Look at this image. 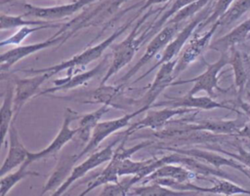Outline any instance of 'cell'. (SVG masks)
<instances>
[{
    "mask_svg": "<svg viewBox=\"0 0 250 196\" xmlns=\"http://www.w3.org/2000/svg\"><path fill=\"white\" fill-rule=\"evenodd\" d=\"M30 165L29 161L26 159L15 172H10L5 176H1L0 179V196L7 195L10 190L18 184L21 179L25 178L28 176H39L38 173L28 171L27 168Z\"/></svg>",
    "mask_w": 250,
    "mask_h": 196,
    "instance_id": "f1b7e54d",
    "label": "cell"
},
{
    "mask_svg": "<svg viewBox=\"0 0 250 196\" xmlns=\"http://www.w3.org/2000/svg\"><path fill=\"white\" fill-rule=\"evenodd\" d=\"M97 1L98 0H74L68 4L52 7H40L32 5L30 3H24V13L22 15L24 17L37 18L40 20L53 21L55 20H62L71 17L72 15L82 11L83 9Z\"/></svg>",
    "mask_w": 250,
    "mask_h": 196,
    "instance_id": "7c38bea8",
    "label": "cell"
},
{
    "mask_svg": "<svg viewBox=\"0 0 250 196\" xmlns=\"http://www.w3.org/2000/svg\"><path fill=\"white\" fill-rule=\"evenodd\" d=\"M14 98H15V81L8 80L6 92L3 97V101L1 104V143L4 145L8 132L12 121L15 118V108H14Z\"/></svg>",
    "mask_w": 250,
    "mask_h": 196,
    "instance_id": "d4e9b609",
    "label": "cell"
},
{
    "mask_svg": "<svg viewBox=\"0 0 250 196\" xmlns=\"http://www.w3.org/2000/svg\"><path fill=\"white\" fill-rule=\"evenodd\" d=\"M250 33V20L242 21L236 25L226 35L218 38L213 44L210 45L211 49H215L220 52H227L231 47H235L237 44L242 43Z\"/></svg>",
    "mask_w": 250,
    "mask_h": 196,
    "instance_id": "484cf974",
    "label": "cell"
},
{
    "mask_svg": "<svg viewBox=\"0 0 250 196\" xmlns=\"http://www.w3.org/2000/svg\"><path fill=\"white\" fill-rule=\"evenodd\" d=\"M196 0H174L171 4V6L168 8H166V10L164 11V13L155 19V20L152 22L151 24V28L150 30L147 32V30L146 29V35H147V38L148 39H151L159 30H161L164 25L167 23V21L176 14L178 13L180 10H182L183 8L187 7L188 5L195 2Z\"/></svg>",
    "mask_w": 250,
    "mask_h": 196,
    "instance_id": "4dcf8cb0",
    "label": "cell"
},
{
    "mask_svg": "<svg viewBox=\"0 0 250 196\" xmlns=\"http://www.w3.org/2000/svg\"><path fill=\"white\" fill-rule=\"evenodd\" d=\"M248 11H250V0H235L218 20L220 26L231 25Z\"/></svg>",
    "mask_w": 250,
    "mask_h": 196,
    "instance_id": "836d02e7",
    "label": "cell"
},
{
    "mask_svg": "<svg viewBox=\"0 0 250 196\" xmlns=\"http://www.w3.org/2000/svg\"><path fill=\"white\" fill-rule=\"evenodd\" d=\"M15 1H19V0H3V1H2V4L11 3V2H15ZM63 1H74V0H63Z\"/></svg>",
    "mask_w": 250,
    "mask_h": 196,
    "instance_id": "7bdbcfd3",
    "label": "cell"
},
{
    "mask_svg": "<svg viewBox=\"0 0 250 196\" xmlns=\"http://www.w3.org/2000/svg\"><path fill=\"white\" fill-rule=\"evenodd\" d=\"M192 110L193 109L185 107H164L156 110L149 108L146 110V114L142 120L134 123L126 130L125 135L129 137L138 130L144 128H148L154 131L162 129L168 122H170L172 118L192 112Z\"/></svg>",
    "mask_w": 250,
    "mask_h": 196,
    "instance_id": "5bb4252c",
    "label": "cell"
},
{
    "mask_svg": "<svg viewBox=\"0 0 250 196\" xmlns=\"http://www.w3.org/2000/svg\"><path fill=\"white\" fill-rule=\"evenodd\" d=\"M128 136H124L122 141L120 142V144L118 145V147L114 150L113 155L111 157V159L108 161L107 165L105 166V168L102 171V173L93 180L89 181L87 184L86 189L80 193L81 196L88 194L90 191L94 190L95 188L102 186L105 183H109V182H117L118 180V170H119V166L120 163L123 159L128 158V157H132L133 154H135L136 152H138L139 150L148 146L150 144V141L146 140V141H143L141 143H138L136 145H134L133 147H129V148H125L124 147V143L126 141V139L128 138Z\"/></svg>",
    "mask_w": 250,
    "mask_h": 196,
    "instance_id": "8992f818",
    "label": "cell"
},
{
    "mask_svg": "<svg viewBox=\"0 0 250 196\" xmlns=\"http://www.w3.org/2000/svg\"><path fill=\"white\" fill-rule=\"evenodd\" d=\"M82 115H80L78 112L70 109V108H65L64 114H63V120L61 129L59 130L56 137L51 141V143L43 148L40 151L37 152H28L27 155V160L29 161L30 164L39 161L44 158H48L51 156L56 155L68 141L73 139L77 133H78V128L72 129L70 127V124L77 119H80Z\"/></svg>",
    "mask_w": 250,
    "mask_h": 196,
    "instance_id": "9c48e42d",
    "label": "cell"
},
{
    "mask_svg": "<svg viewBox=\"0 0 250 196\" xmlns=\"http://www.w3.org/2000/svg\"><path fill=\"white\" fill-rule=\"evenodd\" d=\"M183 23H166L164 27L159 30L149 41L145 53L141 57V59L120 78L121 84L119 85L121 88L125 86L127 81L134 76L144 65H146L148 61L151 60L161 50H164L165 47L169 44V42L175 37V35L179 32L180 26Z\"/></svg>",
    "mask_w": 250,
    "mask_h": 196,
    "instance_id": "52a82bcc",
    "label": "cell"
},
{
    "mask_svg": "<svg viewBox=\"0 0 250 196\" xmlns=\"http://www.w3.org/2000/svg\"><path fill=\"white\" fill-rule=\"evenodd\" d=\"M214 181H215L214 185L211 187H201L189 181L188 190L195 191L197 193H210V194H219V195H227V196L237 195V194L250 195L249 189L243 188L235 184L231 180H229V178L216 177Z\"/></svg>",
    "mask_w": 250,
    "mask_h": 196,
    "instance_id": "cb8c5ba5",
    "label": "cell"
},
{
    "mask_svg": "<svg viewBox=\"0 0 250 196\" xmlns=\"http://www.w3.org/2000/svg\"><path fill=\"white\" fill-rule=\"evenodd\" d=\"M211 3H212V1L203 10H201L198 14H196L192 19H190V20L187 24H185V26L181 30H179V32L175 35V37L165 47L158 61L154 65H152L149 69H147L146 71V73H144L143 75L138 77L133 83H136V82L144 79L148 74H150L154 69L159 67L162 63L176 59V57L182 52L183 48L185 47V45L187 44L188 39L192 36V34L194 33L197 26L210 15L212 8H213V5Z\"/></svg>",
    "mask_w": 250,
    "mask_h": 196,
    "instance_id": "277c9868",
    "label": "cell"
},
{
    "mask_svg": "<svg viewBox=\"0 0 250 196\" xmlns=\"http://www.w3.org/2000/svg\"><path fill=\"white\" fill-rule=\"evenodd\" d=\"M234 1L235 0H217V1H215L210 15L197 26V28L195 29V32L200 33L204 27H206L207 25H212L214 22H216Z\"/></svg>",
    "mask_w": 250,
    "mask_h": 196,
    "instance_id": "d590c367",
    "label": "cell"
},
{
    "mask_svg": "<svg viewBox=\"0 0 250 196\" xmlns=\"http://www.w3.org/2000/svg\"><path fill=\"white\" fill-rule=\"evenodd\" d=\"M219 26L220 21L217 20L210 26L207 31L202 34L194 31L192 36L188 39L183 48L180 56L178 57V61L173 73L175 79L182 71H184L189 64L195 61L203 54L205 49L209 46L211 39Z\"/></svg>",
    "mask_w": 250,
    "mask_h": 196,
    "instance_id": "30bf717a",
    "label": "cell"
},
{
    "mask_svg": "<svg viewBox=\"0 0 250 196\" xmlns=\"http://www.w3.org/2000/svg\"><path fill=\"white\" fill-rule=\"evenodd\" d=\"M49 73L35 74L29 78H15V118H18L22 106L34 96H37L41 85L50 78Z\"/></svg>",
    "mask_w": 250,
    "mask_h": 196,
    "instance_id": "d6986e66",
    "label": "cell"
},
{
    "mask_svg": "<svg viewBox=\"0 0 250 196\" xmlns=\"http://www.w3.org/2000/svg\"><path fill=\"white\" fill-rule=\"evenodd\" d=\"M206 65V69L203 73L192 77L190 79L187 80H178V81H173L171 86H176V85H183L187 83H193V86L191 89L188 92L190 95H196L197 93L203 91L207 93L208 96L214 98L215 96V91H219L222 93H226L228 89H222L219 86V73L221 70L228 64L229 63V52H221L220 58L212 63H209L202 59Z\"/></svg>",
    "mask_w": 250,
    "mask_h": 196,
    "instance_id": "5b68a950",
    "label": "cell"
},
{
    "mask_svg": "<svg viewBox=\"0 0 250 196\" xmlns=\"http://www.w3.org/2000/svg\"><path fill=\"white\" fill-rule=\"evenodd\" d=\"M178 61V58L162 63L158 71L154 77L152 83L148 86V90L143 96V98L137 100V104L141 107H147L148 109L151 108L152 104L155 102L156 98L159 95L168 87L171 86L172 82L175 80L174 78V70Z\"/></svg>",
    "mask_w": 250,
    "mask_h": 196,
    "instance_id": "9a60e30c",
    "label": "cell"
},
{
    "mask_svg": "<svg viewBox=\"0 0 250 196\" xmlns=\"http://www.w3.org/2000/svg\"><path fill=\"white\" fill-rule=\"evenodd\" d=\"M236 136L240 137H245L250 140V123L244 124Z\"/></svg>",
    "mask_w": 250,
    "mask_h": 196,
    "instance_id": "60d3db41",
    "label": "cell"
},
{
    "mask_svg": "<svg viewBox=\"0 0 250 196\" xmlns=\"http://www.w3.org/2000/svg\"><path fill=\"white\" fill-rule=\"evenodd\" d=\"M141 15V12L138 11L136 13V15L133 17V19H131L129 21H127L126 23H124L123 25H121L119 28H117L112 34H110L107 38H105L104 41L100 42L97 45L91 46L89 48H87L86 50H84L83 52L73 56L71 59L62 61L56 65H52L49 67H45V68H40V69H22L21 71L23 72H27V73H33V74H39V73H49L50 76H54L55 74H58L59 72L62 71V70H67L68 73H72L74 71V69L79 68V67H85L86 65L90 64L91 62L99 59L102 55L104 54V52L106 50L107 47H109L114 41L115 39H117L121 34H123L130 26L133 25V22L135 21L136 19H138Z\"/></svg>",
    "mask_w": 250,
    "mask_h": 196,
    "instance_id": "3957f363",
    "label": "cell"
},
{
    "mask_svg": "<svg viewBox=\"0 0 250 196\" xmlns=\"http://www.w3.org/2000/svg\"><path fill=\"white\" fill-rule=\"evenodd\" d=\"M170 0H145V2L143 3L142 7H140V9L138 11H140L141 13L143 11H145L146 9H149L150 7H152L153 5H157V4H163V3H168Z\"/></svg>",
    "mask_w": 250,
    "mask_h": 196,
    "instance_id": "ab89813d",
    "label": "cell"
},
{
    "mask_svg": "<svg viewBox=\"0 0 250 196\" xmlns=\"http://www.w3.org/2000/svg\"><path fill=\"white\" fill-rule=\"evenodd\" d=\"M119 141H120V138H115L104 148H103L99 151H96V152H92L87 157V159H85L82 163L74 166V168H73L72 172L70 173L69 176L67 177V179L54 191L53 196H58V195L63 194L74 181L83 177L90 171L96 169L97 167L103 165L105 162H108L113 155L114 145Z\"/></svg>",
    "mask_w": 250,
    "mask_h": 196,
    "instance_id": "8fae6325",
    "label": "cell"
},
{
    "mask_svg": "<svg viewBox=\"0 0 250 196\" xmlns=\"http://www.w3.org/2000/svg\"><path fill=\"white\" fill-rule=\"evenodd\" d=\"M76 162H77V159L75 157V154L74 155H64V156L61 157V159L59 160L53 173L51 174L49 179L47 180L46 184L44 185L41 195L46 194L50 190H53V189L56 190L58 187H60L69 176Z\"/></svg>",
    "mask_w": 250,
    "mask_h": 196,
    "instance_id": "7402d4cb",
    "label": "cell"
},
{
    "mask_svg": "<svg viewBox=\"0 0 250 196\" xmlns=\"http://www.w3.org/2000/svg\"><path fill=\"white\" fill-rule=\"evenodd\" d=\"M108 64V58L107 56H105L104 58V59L94 68L80 72V73H67V75L63 78H59L54 80V87L48 88L46 90H43L41 92L38 93V95L36 97L39 96H43L46 94H53L56 92H60V91H67V90H71L73 88L85 85L89 82V80H91L92 78L96 77L97 75H99Z\"/></svg>",
    "mask_w": 250,
    "mask_h": 196,
    "instance_id": "ac0fdd59",
    "label": "cell"
},
{
    "mask_svg": "<svg viewBox=\"0 0 250 196\" xmlns=\"http://www.w3.org/2000/svg\"><path fill=\"white\" fill-rule=\"evenodd\" d=\"M63 23L61 22H52L49 24H44V25H36V26H21L18 31L13 33L11 36L8 38L2 40L0 42V46H8V45H15V46H20L21 42H23L30 34L33 32H36L38 30L42 29H48V28H61Z\"/></svg>",
    "mask_w": 250,
    "mask_h": 196,
    "instance_id": "1f68e13d",
    "label": "cell"
},
{
    "mask_svg": "<svg viewBox=\"0 0 250 196\" xmlns=\"http://www.w3.org/2000/svg\"><path fill=\"white\" fill-rule=\"evenodd\" d=\"M170 3H166L163 7L158 9H152L151 7L148 9V12H146L142 17L140 16L138 18V20L133 24L131 32L128 34V36L122 40L120 43L114 45L112 47V59L108 66L107 71L104 73V77L102 78L101 85H104L110 77H112L114 74H116L118 71H120L125 65H127L135 57L137 52L140 50V48L145 44L146 41H147V36L145 31V29L140 32L141 26L144 24V22L153 14H156L162 10H165Z\"/></svg>",
    "mask_w": 250,
    "mask_h": 196,
    "instance_id": "7a4b0ae2",
    "label": "cell"
},
{
    "mask_svg": "<svg viewBox=\"0 0 250 196\" xmlns=\"http://www.w3.org/2000/svg\"><path fill=\"white\" fill-rule=\"evenodd\" d=\"M248 96L250 98V92L248 93ZM238 105H239L240 109L243 111V113L246 115V117L250 120V102H245V101L239 99Z\"/></svg>",
    "mask_w": 250,
    "mask_h": 196,
    "instance_id": "b9f144b4",
    "label": "cell"
},
{
    "mask_svg": "<svg viewBox=\"0 0 250 196\" xmlns=\"http://www.w3.org/2000/svg\"><path fill=\"white\" fill-rule=\"evenodd\" d=\"M244 123L235 120H203L189 126L194 131H204L215 135H237Z\"/></svg>",
    "mask_w": 250,
    "mask_h": 196,
    "instance_id": "603a6c76",
    "label": "cell"
},
{
    "mask_svg": "<svg viewBox=\"0 0 250 196\" xmlns=\"http://www.w3.org/2000/svg\"><path fill=\"white\" fill-rule=\"evenodd\" d=\"M249 20H250V16H249Z\"/></svg>",
    "mask_w": 250,
    "mask_h": 196,
    "instance_id": "ee69618b",
    "label": "cell"
},
{
    "mask_svg": "<svg viewBox=\"0 0 250 196\" xmlns=\"http://www.w3.org/2000/svg\"><path fill=\"white\" fill-rule=\"evenodd\" d=\"M196 195L195 191H179L154 181L143 183L139 186H133L128 195L137 196H181V195Z\"/></svg>",
    "mask_w": 250,
    "mask_h": 196,
    "instance_id": "83f0119b",
    "label": "cell"
},
{
    "mask_svg": "<svg viewBox=\"0 0 250 196\" xmlns=\"http://www.w3.org/2000/svg\"><path fill=\"white\" fill-rule=\"evenodd\" d=\"M185 107L190 109H201V110H212L216 108H225L232 111H236L232 106L228 105L225 102L216 101L210 96H201L195 97V95H190L187 93L185 96L180 98H172L168 100L154 102L151 108L154 107Z\"/></svg>",
    "mask_w": 250,
    "mask_h": 196,
    "instance_id": "e0dca14e",
    "label": "cell"
},
{
    "mask_svg": "<svg viewBox=\"0 0 250 196\" xmlns=\"http://www.w3.org/2000/svg\"><path fill=\"white\" fill-rule=\"evenodd\" d=\"M152 158L150 159H146L142 161H135L132 160L131 157L125 158L121 161L119 170H118V176H135L139 174L147 164L151 162Z\"/></svg>",
    "mask_w": 250,
    "mask_h": 196,
    "instance_id": "8d00e7d4",
    "label": "cell"
},
{
    "mask_svg": "<svg viewBox=\"0 0 250 196\" xmlns=\"http://www.w3.org/2000/svg\"><path fill=\"white\" fill-rule=\"evenodd\" d=\"M213 0H196L176 13L167 23H184L188 19H192Z\"/></svg>",
    "mask_w": 250,
    "mask_h": 196,
    "instance_id": "e575fe53",
    "label": "cell"
},
{
    "mask_svg": "<svg viewBox=\"0 0 250 196\" xmlns=\"http://www.w3.org/2000/svg\"><path fill=\"white\" fill-rule=\"evenodd\" d=\"M197 176H198L197 174H195L194 172H192L191 170L188 169L183 165L167 163L162 165L161 167L156 169L153 173H151L149 176H147L146 178H144L142 182L146 183L154 178H171L181 182H188V181H191Z\"/></svg>",
    "mask_w": 250,
    "mask_h": 196,
    "instance_id": "44dd1931",
    "label": "cell"
},
{
    "mask_svg": "<svg viewBox=\"0 0 250 196\" xmlns=\"http://www.w3.org/2000/svg\"><path fill=\"white\" fill-rule=\"evenodd\" d=\"M127 0H102L100 3H93L85 8L84 11H81L77 17L70 20L69 21L62 24V26L55 33L56 35H60L61 33H64L69 39L72 37L77 31L91 26H104V28L99 32L98 36L95 38L98 39L104 31H105L109 26L112 25L116 20L121 17L123 14L127 13L130 10H134L137 7L141 6L142 2H138L137 4L123 10L119 11L121 5Z\"/></svg>",
    "mask_w": 250,
    "mask_h": 196,
    "instance_id": "6da1fadb",
    "label": "cell"
},
{
    "mask_svg": "<svg viewBox=\"0 0 250 196\" xmlns=\"http://www.w3.org/2000/svg\"><path fill=\"white\" fill-rule=\"evenodd\" d=\"M132 186L129 183L128 179L117 181V182H109L104 184V187L99 195L101 196H125L128 195Z\"/></svg>",
    "mask_w": 250,
    "mask_h": 196,
    "instance_id": "74e56055",
    "label": "cell"
},
{
    "mask_svg": "<svg viewBox=\"0 0 250 196\" xmlns=\"http://www.w3.org/2000/svg\"><path fill=\"white\" fill-rule=\"evenodd\" d=\"M161 149L163 150H168V151H175L178 153H182L185 155H189L194 158L199 159L200 161H203L217 169H220L224 166L233 168L240 173H242L244 176H246L250 179V173L247 170V168L238 162L237 160L228 156H223L217 152L214 151H209V150H204V149H199V148H189V149H183V148H175V147H162Z\"/></svg>",
    "mask_w": 250,
    "mask_h": 196,
    "instance_id": "2e32d148",
    "label": "cell"
},
{
    "mask_svg": "<svg viewBox=\"0 0 250 196\" xmlns=\"http://www.w3.org/2000/svg\"><path fill=\"white\" fill-rule=\"evenodd\" d=\"M16 120L17 118H14L8 132L9 149L8 154L1 166V176L12 172L16 168H19L27 159V155L29 152L20 139L18 129L16 126Z\"/></svg>",
    "mask_w": 250,
    "mask_h": 196,
    "instance_id": "ffe728a7",
    "label": "cell"
},
{
    "mask_svg": "<svg viewBox=\"0 0 250 196\" xmlns=\"http://www.w3.org/2000/svg\"><path fill=\"white\" fill-rule=\"evenodd\" d=\"M147 109H148L147 107H141L138 110L131 112V113H127L119 118L106 120V121H100L94 128L89 141L84 145L83 149L78 154H75L77 161L80 158H82L83 156H85L91 152H94L97 149V147L107 137H109L110 135L114 134L115 132L129 126L131 119L136 117L138 114L146 111Z\"/></svg>",
    "mask_w": 250,
    "mask_h": 196,
    "instance_id": "ba28073f",
    "label": "cell"
},
{
    "mask_svg": "<svg viewBox=\"0 0 250 196\" xmlns=\"http://www.w3.org/2000/svg\"><path fill=\"white\" fill-rule=\"evenodd\" d=\"M229 64L233 70L234 84L238 92L241 94L248 80V72L245 67V63L240 52L235 48L231 47L229 50Z\"/></svg>",
    "mask_w": 250,
    "mask_h": 196,
    "instance_id": "f546056e",
    "label": "cell"
},
{
    "mask_svg": "<svg viewBox=\"0 0 250 196\" xmlns=\"http://www.w3.org/2000/svg\"><path fill=\"white\" fill-rule=\"evenodd\" d=\"M213 150L215 151H218L220 153H223L227 156H229L235 160H237L238 162H240L241 164H243L247 170L249 171L250 173V149L247 150L245 149L244 147L238 145L237 146V152L236 153H233V152H229V151H227L223 148H212Z\"/></svg>",
    "mask_w": 250,
    "mask_h": 196,
    "instance_id": "f35d334b",
    "label": "cell"
},
{
    "mask_svg": "<svg viewBox=\"0 0 250 196\" xmlns=\"http://www.w3.org/2000/svg\"><path fill=\"white\" fill-rule=\"evenodd\" d=\"M67 39L68 38L64 33H61L60 35L54 34L52 37L48 38L45 41H41V42L29 44V45L17 46L13 49H10L9 51L3 52L0 57L1 72H4L5 70H9L15 63L25 59L29 55H33L39 51L45 50L55 45H58V47H60Z\"/></svg>",
    "mask_w": 250,
    "mask_h": 196,
    "instance_id": "4fadbf2b",
    "label": "cell"
},
{
    "mask_svg": "<svg viewBox=\"0 0 250 196\" xmlns=\"http://www.w3.org/2000/svg\"><path fill=\"white\" fill-rule=\"evenodd\" d=\"M53 21L51 20H28L25 19L23 15H19V16H13V15H8L1 13L0 16V29L5 30V29H10V28H17V27H21V26H36V25H44V24H49L52 23Z\"/></svg>",
    "mask_w": 250,
    "mask_h": 196,
    "instance_id": "d6a6232c",
    "label": "cell"
},
{
    "mask_svg": "<svg viewBox=\"0 0 250 196\" xmlns=\"http://www.w3.org/2000/svg\"><path fill=\"white\" fill-rule=\"evenodd\" d=\"M110 104L104 103L95 111L86 113L81 116L78 126V133L76 137L83 145H85L89 141L94 128L100 122L102 117L110 109Z\"/></svg>",
    "mask_w": 250,
    "mask_h": 196,
    "instance_id": "4316f807",
    "label": "cell"
}]
</instances>
